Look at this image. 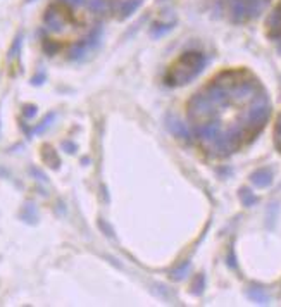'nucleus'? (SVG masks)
Listing matches in <instances>:
<instances>
[{"label":"nucleus","mask_w":281,"mask_h":307,"mask_svg":"<svg viewBox=\"0 0 281 307\" xmlns=\"http://www.w3.org/2000/svg\"><path fill=\"white\" fill-rule=\"evenodd\" d=\"M61 2L68 4V6H73V7H78V6H82V4H85V0H61Z\"/></svg>","instance_id":"obj_4"},{"label":"nucleus","mask_w":281,"mask_h":307,"mask_svg":"<svg viewBox=\"0 0 281 307\" xmlns=\"http://www.w3.org/2000/svg\"><path fill=\"white\" fill-rule=\"evenodd\" d=\"M88 9L92 12L100 14V12H106L107 11L109 4L106 2V0H90V2H88Z\"/></svg>","instance_id":"obj_3"},{"label":"nucleus","mask_w":281,"mask_h":307,"mask_svg":"<svg viewBox=\"0 0 281 307\" xmlns=\"http://www.w3.org/2000/svg\"><path fill=\"white\" fill-rule=\"evenodd\" d=\"M44 21H45V28H47V30L54 31V33L63 31L64 28H66V23H68V21H66L64 12L61 11V9H57L55 6H52V7L47 9Z\"/></svg>","instance_id":"obj_1"},{"label":"nucleus","mask_w":281,"mask_h":307,"mask_svg":"<svg viewBox=\"0 0 281 307\" xmlns=\"http://www.w3.org/2000/svg\"><path fill=\"white\" fill-rule=\"evenodd\" d=\"M271 171H268V169H260V171H257L252 174V181L255 183L257 187H268L271 183Z\"/></svg>","instance_id":"obj_2"},{"label":"nucleus","mask_w":281,"mask_h":307,"mask_svg":"<svg viewBox=\"0 0 281 307\" xmlns=\"http://www.w3.org/2000/svg\"><path fill=\"white\" fill-rule=\"evenodd\" d=\"M28 2H31V0H28Z\"/></svg>","instance_id":"obj_6"},{"label":"nucleus","mask_w":281,"mask_h":307,"mask_svg":"<svg viewBox=\"0 0 281 307\" xmlns=\"http://www.w3.org/2000/svg\"><path fill=\"white\" fill-rule=\"evenodd\" d=\"M35 112H36L35 107L28 106V107H26V111H25V114H26V116H33V114H35Z\"/></svg>","instance_id":"obj_5"}]
</instances>
